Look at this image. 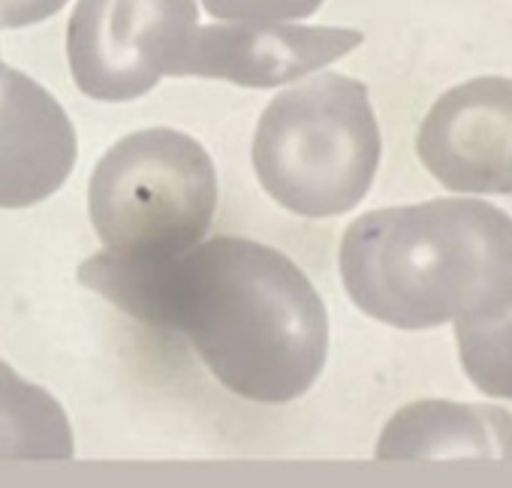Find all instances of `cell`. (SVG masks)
Segmentation results:
<instances>
[{"mask_svg": "<svg viewBox=\"0 0 512 488\" xmlns=\"http://www.w3.org/2000/svg\"><path fill=\"white\" fill-rule=\"evenodd\" d=\"M79 281L139 323L181 332L214 380L244 401L290 404L329 359L317 287L263 241L220 235L166 260L100 251L79 266Z\"/></svg>", "mask_w": 512, "mask_h": 488, "instance_id": "obj_1", "label": "cell"}, {"mask_svg": "<svg viewBox=\"0 0 512 488\" xmlns=\"http://www.w3.org/2000/svg\"><path fill=\"white\" fill-rule=\"evenodd\" d=\"M338 269L350 302L404 332L512 308V217L470 193L356 217Z\"/></svg>", "mask_w": 512, "mask_h": 488, "instance_id": "obj_2", "label": "cell"}, {"mask_svg": "<svg viewBox=\"0 0 512 488\" xmlns=\"http://www.w3.org/2000/svg\"><path fill=\"white\" fill-rule=\"evenodd\" d=\"M383 136L368 85L341 73H311L281 91L253 133V172L287 211L326 220L353 211L371 190Z\"/></svg>", "mask_w": 512, "mask_h": 488, "instance_id": "obj_3", "label": "cell"}, {"mask_svg": "<svg viewBox=\"0 0 512 488\" xmlns=\"http://www.w3.org/2000/svg\"><path fill=\"white\" fill-rule=\"evenodd\" d=\"M217 211V172L187 133L151 127L118 139L94 166L88 214L103 251L166 260L199 244Z\"/></svg>", "mask_w": 512, "mask_h": 488, "instance_id": "obj_4", "label": "cell"}, {"mask_svg": "<svg viewBox=\"0 0 512 488\" xmlns=\"http://www.w3.org/2000/svg\"><path fill=\"white\" fill-rule=\"evenodd\" d=\"M196 22V0H76L67 25L73 82L91 100H139L169 76Z\"/></svg>", "mask_w": 512, "mask_h": 488, "instance_id": "obj_5", "label": "cell"}, {"mask_svg": "<svg viewBox=\"0 0 512 488\" xmlns=\"http://www.w3.org/2000/svg\"><path fill=\"white\" fill-rule=\"evenodd\" d=\"M416 154L452 193L512 196V79L476 76L443 91L419 124Z\"/></svg>", "mask_w": 512, "mask_h": 488, "instance_id": "obj_6", "label": "cell"}, {"mask_svg": "<svg viewBox=\"0 0 512 488\" xmlns=\"http://www.w3.org/2000/svg\"><path fill=\"white\" fill-rule=\"evenodd\" d=\"M356 28L296 22H217L190 34L169 76L220 79L241 88L293 85L362 46Z\"/></svg>", "mask_w": 512, "mask_h": 488, "instance_id": "obj_7", "label": "cell"}, {"mask_svg": "<svg viewBox=\"0 0 512 488\" xmlns=\"http://www.w3.org/2000/svg\"><path fill=\"white\" fill-rule=\"evenodd\" d=\"M76 154L64 106L22 70H0V208H28L58 193Z\"/></svg>", "mask_w": 512, "mask_h": 488, "instance_id": "obj_8", "label": "cell"}, {"mask_svg": "<svg viewBox=\"0 0 512 488\" xmlns=\"http://www.w3.org/2000/svg\"><path fill=\"white\" fill-rule=\"evenodd\" d=\"M374 455L401 458H512V413L494 404L422 398L383 425Z\"/></svg>", "mask_w": 512, "mask_h": 488, "instance_id": "obj_9", "label": "cell"}, {"mask_svg": "<svg viewBox=\"0 0 512 488\" xmlns=\"http://www.w3.org/2000/svg\"><path fill=\"white\" fill-rule=\"evenodd\" d=\"M73 428L58 398L0 359V461H70Z\"/></svg>", "mask_w": 512, "mask_h": 488, "instance_id": "obj_10", "label": "cell"}, {"mask_svg": "<svg viewBox=\"0 0 512 488\" xmlns=\"http://www.w3.org/2000/svg\"><path fill=\"white\" fill-rule=\"evenodd\" d=\"M455 347L467 380L488 398L512 401V308L485 320H458Z\"/></svg>", "mask_w": 512, "mask_h": 488, "instance_id": "obj_11", "label": "cell"}, {"mask_svg": "<svg viewBox=\"0 0 512 488\" xmlns=\"http://www.w3.org/2000/svg\"><path fill=\"white\" fill-rule=\"evenodd\" d=\"M323 4L326 0H202L217 22H302Z\"/></svg>", "mask_w": 512, "mask_h": 488, "instance_id": "obj_12", "label": "cell"}, {"mask_svg": "<svg viewBox=\"0 0 512 488\" xmlns=\"http://www.w3.org/2000/svg\"><path fill=\"white\" fill-rule=\"evenodd\" d=\"M67 0H0V28L16 31L28 25H40L61 13Z\"/></svg>", "mask_w": 512, "mask_h": 488, "instance_id": "obj_13", "label": "cell"}, {"mask_svg": "<svg viewBox=\"0 0 512 488\" xmlns=\"http://www.w3.org/2000/svg\"><path fill=\"white\" fill-rule=\"evenodd\" d=\"M0 70H4V61H0Z\"/></svg>", "mask_w": 512, "mask_h": 488, "instance_id": "obj_14", "label": "cell"}]
</instances>
